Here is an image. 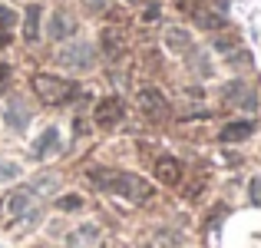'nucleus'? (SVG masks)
Here are the masks:
<instances>
[{"instance_id":"f257e3e1","label":"nucleus","mask_w":261,"mask_h":248,"mask_svg":"<svg viewBox=\"0 0 261 248\" xmlns=\"http://www.w3.org/2000/svg\"><path fill=\"white\" fill-rule=\"evenodd\" d=\"M89 179L99 189L116 192V195L129 199V202H149L152 199V185L142 176H136V172H119V169H106L102 165V169H89Z\"/></svg>"},{"instance_id":"f03ea898","label":"nucleus","mask_w":261,"mask_h":248,"mask_svg":"<svg viewBox=\"0 0 261 248\" xmlns=\"http://www.w3.org/2000/svg\"><path fill=\"white\" fill-rule=\"evenodd\" d=\"M0 222L7 225H33L37 222V209H33V189H13L0 202Z\"/></svg>"},{"instance_id":"7ed1b4c3","label":"nucleus","mask_w":261,"mask_h":248,"mask_svg":"<svg viewBox=\"0 0 261 248\" xmlns=\"http://www.w3.org/2000/svg\"><path fill=\"white\" fill-rule=\"evenodd\" d=\"M33 93H37V100L46 103V106H63V103L73 100L76 83H70L63 77H53V73H37V77H33Z\"/></svg>"},{"instance_id":"20e7f679","label":"nucleus","mask_w":261,"mask_h":248,"mask_svg":"<svg viewBox=\"0 0 261 248\" xmlns=\"http://www.w3.org/2000/svg\"><path fill=\"white\" fill-rule=\"evenodd\" d=\"M99 50H102V57H106L109 63L122 60L126 50H129V33L122 30V27H102L99 30Z\"/></svg>"},{"instance_id":"39448f33","label":"nucleus","mask_w":261,"mask_h":248,"mask_svg":"<svg viewBox=\"0 0 261 248\" xmlns=\"http://www.w3.org/2000/svg\"><path fill=\"white\" fill-rule=\"evenodd\" d=\"M139 109L146 113V119H152V122H166L169 119V100L162 96V89H155V86H146V89H139Z\"/></svg>"},{"instance_id":"423d86ee","label":"nucleus","mask_w":261,"mask_h":248,"mask_svg":"<svg viewBox=\"0 0 261 248\" xmlns=\"http://www.w3.org/2000/svg\"><path fill=\"white\" fill-rule=\"evenodd\" d=\"M57 63L60 66H70V70H89L96 63V53L89 43H70L57 53Z\"/></svg>"},{"instance_id":"0eeeda50","label":"nucleus","mask_w":261,"mask_h":248,"mask_svg":"<svg viewBox=\"0 0 261 248\" xmlns=\"http://www.w3.org/2000/svg\"><path fill=\"white\" fill-rule=\"evenodd\" d=\"M122 116H126V106H122V100H119V96H106V100L96 103L93 119H96V126H102V129H116V126L122 122Z\"/></svg>"},{"instance_id":"6e6552de","label":"nucleus","mask_w":261,"mask_h":248,"mask_svg":"<svg viewBox=\"0 0 261 248\" xmlns=\"http://www.w3.org/2000/svg\"><path fill=\"white\" fill-rule=\"evenodd\" d=\"M155 169V179H159L162 185H178L182 182V162L172 159V156H159V159L152 162Z\"/></svg>"},{"instance_id":"1a4fd4ad","label":"nucleus","mask_w":261,"mask_h":248,"mask_svg":"<svg viewBox=\"0 0 261 248\" xmlns=\"http://www.w3.org/2000/svg\"><path fill=\"white\" fill-rule=\"evenodd\" d=\"M46 33H50V40H66V37H73L76 33V20L70 17V13H53L50 17V23H46Z\"/></svg>"},{"instance_id":"9d476101","label":"nucleus","mask_w":261,"mask_h":248,"mask_svg":"<svg viewBox=\"0 0 261 248\" xmlns=\"http://www.w3.org/2000/svg\"><path fill=\"white\" fill-rule=\"evenodd\" d=\"M4 119H7V126H10V129L23 133V129H27V122H30V109H27L20 100H10V103L4 106Z\"/></svg>"},{"instance_id":"9b49d317","label":"nucleus","mask_w":261,"mask_h":248,"mask_svg":"<svg viewBox=\"0 0 261 248\" xmlns=\"http://www.w3.org/2000/svg\"><path fill=\"white\" fill-rule=\"evenodd\" d=\"M192 17H195V23L205 27V30H222L225 27V13L222 10H208V4L192 7Z\"/></svg>"},{"instance_id":"f8f14e48","label":"nucleus","mask_w":261,"mask_h":248,"mask_svg":"<svg viewBox=\"0 0 261 248\" xmlns=\"http://www.w3.org/2000/svg\"><path fill=\"white\" fill-rule=\"evenodd\" d=\"M251 133H255V122H251V119H238V122H228L218 139H222V142H242V139H248Z\"/></svg>"},{"instance_id":"ddd939ff","label":"nucleus","mask_w":261,"mask_h":248,"mask_svg":"<svg viewBox=\"0 0 261 248\" xmlns=\"http://www.w3.org/2000/svg\"><path fill=\"white\" fill-rule=\"evenodd\" d=\"M40 17H43V10H40V4H30L23 13V37L27 40H37L40 37Z\"/></svg>"},{"instance_id":"4468645a","label":"nucleus","mask_w":261,"mask_h":248,"mask_svg":"<svg viewBox=\"0 0 261 248\" xmlns=\"http://www.w3.org/2000/svg\"><path fill=\"white\" fill-rule=\"evenodd\" d=\"M166 46L172 53H185L192 46V37L182 30V27H169V30H166Z\"/></svg>"},{"instance_id":"2eb2a0df","label":"nucleus","mask_w":261,"mask_h":248,"mask_svg":"<svg viewBox=\"0 0 261 248\" xmlns=\"http://www.w3.org/2000/svg\"><path fill=\"white\" fill-rule=\"evenodd\" d=\"M53 149H60V136H57V129L50 126L37 142H33V156H37V159H43V156H46V153H53Z\"/></svg>"},{"instance_id":"dca6fc26","label":"nucleus","mask_w":261,"mask_h":248,"mask_svg":"<svg viewBox=\"0 0 261 248\" xmlns=\"http://www.w3.org/2000/svg\"><path fill=\"white\" fill-rule=\"evenodd\" d=\"M96 242H99V229H96V225H83V229H76L70 235L73 248H86V245H96Z\"/></svg>"},{"instance_id":"f3484780","label":"nucleus","mask_w":261,"mask_h":248,"mask_svg":"<svg viewBox=\"0 0 261 248\" xmlns=\"http://www.w3.org/2000/svg\"><path fill=\"white\" fill-rule=\"evenodd\" d=\"M225 96H228L231 103H238V106H245V109H255V93H251V89H245L242 83L228 86V89H225Z\"/></svg>"},{"instance_id":"a211bd4d","label":"nucleus","mask_w":261,"mask_h":248,"mask_svg":"<svg viewBox=\"0 0 261 248\" xmlns=\"http://www.w3.org/2000/svg\"><path fill=\"white\" fill-rule=\"evenodd\" d=\"M13 179H20V165L0 156V182H13Z\"/></svg>"},{"instance_id":"6ab92c4d","label":"nucleus","mask_w":261,"mask_h":248,"mask_svg":"<svg viewBox=\"0 0 261 248\" xmlns=\"http://www.w3.org/2000/svg\"><path fill=\"white\" fill-rule=\"evenodd\" d=\"M57 209L60 212H76V209H83V195H63V199H57Z\"/></svg>"},{"instance_id":"aec40b11","label":"nucleus","mask_w":261,"mask_h":248,"mask_svg":"<svg viewBox=\"0 0 261 248\" xmlns=\"http://www.w3.org/2000/svg\"><path fill=\"white\" fill-rule=\"evenodd\" d=\"M17 23V17H13V10H7V7H0V30H7V27Z\"/></svg>"},{"instance_id":"412c9836","label":"nucleus","mask_w":261,"mask_h":248,"mask_svg":"<svg viewBox=\"0 0 261 248\" xmlns=\"http://www.w3.org/2000/svg\"><path fill=\"white\" fill-rule=\"evenodd\" d=\"M7 83H10V66H7V63H0V93L7 89Z\"/></svg>"},{"instance_id":"4be33fe9","label":"nucleus","mask_w":261,"mask_h":248,"mask_svg":"<svg viewBox=\"0 0 261 248\" xmlns=\"http://www.w3.org/2000/svg\"><path fill=\"white\" fill-rule=\"evenodd\" d=\"M251 202L261 205V179H255V182H251Z\"/></svg>"},{"instance_id":"5701e85b","label":"nucleus","mask_w":261,"mask_h":248,"mask_svg":"<svg viewBox=\"0 0 261 248\" xmlns=\"http://www.w3.org/2000/svg\"><path fill=\"white\" fill-rule=\"evenodd\" d=\"M106 4H109V0H86L89 10H106Z\"/></svg>"},{"instance_id":"b1692460","label":"nucleus","mask_w":261,"mask_h":248,"mask_svg":"<svg viewBox=\"0 0 261 248\" xmlns=\"http://www.w3.org/2000/svg\"><path fill=\"white\" fill-rule=\"evenodd\" d=\"M129 4H139V0H129Z\"/></svg>"}]
</instances>
